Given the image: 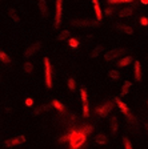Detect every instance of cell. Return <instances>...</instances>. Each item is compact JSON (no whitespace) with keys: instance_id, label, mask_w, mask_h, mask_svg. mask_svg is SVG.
<instances>
[{"instance_id":"d6a6232c","label":"cell","mask_w":148,"mask_h":149,"mask_svg":"<svg viewBox=\"0 0 148 149\" xmlns=\"http://www.w3.org/2000/svg\"><path fill=\"white\" fill-rule=\"evenodd\" d=\"M115 11H116V9H115L114 7H108V8L104 11V13H105L107 16H112V15L115 13Z\"/></svg>"},{"instance_id":"d4e9b609","label":"cell","mask_w":148,"mask_h":149,"mask_svg":"<svg viewBox=\"0 0 148 149\" xmlns=\"http://www.w3.org/2000/svg\"><path fill=\"white\" fill-rule=\"evenodd\" d=\"M133 0H107L108 4L115 6V4H123V3H132Z\"/></svg>"},{"instance_id":"3957f363","label":"cell","mask_w":148,"mask_h":149,"mask_svg":"<svg viewBox=\"0 0 148 149\" xmlns=\"http://www.w3.org/2000/svg\"><path fill=\"white\" fill-rule=\"evenodd\" d=\"M62 17H63V0H56L55 1V24H53L55 28L60 27Z\"/></svg>"},{"instance_id":"ac0fdd59","label":"cell","mask_w":148,"mask_h":149,"mask_svg":"<svg viewBox=\"0 0 148 149\" xmlns=\"http://www.w3.org/2000/svg\"><path fill=\"white\" fill-rule=\"evenodd\" d=\"M111 129H112V133H116L117 129H119V120H117L116 116H112L111 117Z\"/></svg>"},{"instance_id":"d590c367","label":"cell","mask_w":148,"mask_h":149,"mask_svg":"<svg viewBox=\"0 0 148 149\" xmlns=\"http://www.w3.org/2000/svg\"><path fill=\"white\" fill-rule=\"evenodd\" d=\"M49 109H51V105H43L41 111H49Z\"/></svg>"},{"instance_id":"5b68a950","label":"cell","mask_w":148,"mask_h":149,"mask_svg":"<svg viewBox=\"0 0 148 149\" xmlns=\"http://www.w3.org/2000/svg\"><path fill=\"white\" fill-rule=\"evenodd\" d=\"M126 51H127L126 48H115V49H111V51H108L107 53H104V59L107 60V61H112V60H115L116 57L123 55Z\"/></svg>"},{"instance_id":"8fae6325","label":"cell","mask_w":148,"mask_h":149,"mask_svg":"<svg viewBox=\"0 0 148 149\" xmlns=\"http://www.w3.org/2000/svg\"><path fill=\"white\" fill-rule=\"evenodd\" d=\"M133 69H135V79H136V81H142V77H143L142 64H140L139 61H135V64H133Z\"/></svg>"},{"instance_id":"4316f807","label":"cell","mask_w":148,"mask_h":149,"mask_svg":"<svg viewBox=\"0 0 148 149\" xmlns=\"http://www.w3.org/2000/svg\"><path fill=\"white\" fill-rule=\"evenodd\" d=\"M109 77L112 79V80H119V77H120V73L117 71H115V69H112V71H109Z\"/></svg>"},{"instance_id":"83f0119b","label":"cell","mask_w":148,"mask_h":149,"mask_svg":"<svg viewBox=\"0 0 148 149\" xmlns=\"http://www.w3.org/2000/svg\"><path fill=\"white\" fill-rule=\"evenodd\" d=\"M23 68H24V71L27 72V73H32V71H34V64H32V63H25Z\"/></svg>"},{"instance_id":"836d02e7","label":"cell","mask_w":148,"mask_h":149,"mask_svg":"<svg viewBox=\"0 0 148 149\" xmlns=\"http://www.w3.org/2000/svg\"><path fill=\"white\" fill-rule=\"evenodd\" d=\"M140 24H142V25H144V27L148 24V19L145 17V16H143V17L140 19Z\"/></svg>"},{"instance_id":"1f68e13d","label":"cell","mask_w":148,"mask_h":149,"mask_svg":"<svg viewBox=\"0 0 148 149\" xmlns=\"http://www.w3.org/2000/svg\"><path fill=\"white\" fill-rule=\"evenodd\" d=\"M68 43H69V45L71 47H74V48H76V47H79V40H77V39H74V37H72V39H69V41H68Z\"/></svg>"},{"instance_id":"e575fe53","label":"cell","mask_w":148,"mask_h":149,"mask_svg":"<svg viewBox=\"0 0 148 149\" xmlns=\"http://www.w3.org/2000/svg\"><path fill=\"white\" fill-rule=\"evenodd\" d=\"M25 105L32 107V105H34V100H32V99H27V100H25Z\"/></svg>"},{"instance_id":"8d00e7d4","label":"cell","mask_w":148,"mask_h":149,"mask_svg":"<svg viewBox=\"0 0 148 149\" xmlns=\"http://www.w3.org/2000/svg\"><path fill=\"white\" fill-rule=\"evenodd\" d=\"M40 112H41V108H37V109H35L34 111V115H39Z\"/></svg>"},{"instance_id":"cb8c5ba5","label":"cell","mask_w":148,"mask_h":149,"mask_svg":"<svg viewBox=\"0 0 148 149\" xmlns=\"http://www.w3.org/2000/svg\"><path fill=\"white\" fill-rule=\"evenodd\" d=\"M52 107H55V108L58 109V111H60V112H64L65 111V107L63 105L59 100H53V101H52Z\"/></svg>"},{"instance_id":"277c9868","label":"cell","mask_w":148,"mask_h":149,"mask_svg":"<svg viewBox=\"0 0 148 149\" xmlns=\"http://www.w3.org/2000/svg\"><path fill=\"white\" fill-rule=\"evenodd\" d=\"M71 24L76 28H91V27H97L102 23H99L97 20H71Z\"/></svg>"},{"instance_id":"52a82bcc","label":"cell","mask_w":148,"mask_h":149,"mask_svg":"<svg viewBox=\"0 0 148 149\" xmlns=\"http://www.w3.org/2000/svg\"><path fill=\"white\" fill-rule=\"evenodd\" d=\"M80 99L81 104H83V116L88 117L90 116V104H88V96H87L86 89H80Z\"/></svg>"},{"instance_id":"7c38bea8","label":"cell","mask_w":148,"mask_h":149,"mask_svg":"<svg viewBox=\"0 0 148 149\" xmlns=\"http://www.w3.org/2000/svg\"><path fill=\"white\" fill-rule=\"evenodd\" d=\"M115 102H116V105L119 107V109H120V112H121V113H123L124 116H127V115H128V113H130V109H128V107L126 105V102H123L120 99H119V97H116V99H115Z\"/></svg>"},{"instance_id":"f35d334b","label":"cell","mask_w":148,"mask_h":149,"mask_svg":"<svg viewBox=\"0 0 148 149\" xmlns=\"http://www.w3.org/2000/svg\"><path fill=\"white\" fill-rule=\"evenodd\" d=\"M140 1H142V3L144 4V6H145V4H148V0H140Z\"/></svg>"},{"instance_id":"ffe728a7","label":"cell","mask_w":148,"mask_h":149,"mask_svg":"<svg viewBox=\"0 0 148 149\" xmlns=\"http://www.w3.org/2000/svg\"><path fill=\"white\" fill-rule=\"evenodd\" d=\"M71 36V32L67 31V29H64V31H62L58 35V40L59 41H63V40H68V37Z\"/></svg>"},{"instance_id":"9c48e42d","label":"cell","mask_w":148,"mask_h":149,"mask_svg":"<svg viewBox=\"0 0 148 149\" xmlns=\"http://www.w3.org/2000/svg\"><path fill=\"white\" fill-rule=\"evenodd\" d=\"M41 48V43L40 41H36L35 44H32V45H29L27 48V49L24 51V57L25 59H28V57H31V56H34L35 53L37 52V51Z\"/></svg>"},{"instance_id":"7402d4cb","label":"cell","mask_w":148,"mask_h":149,"mask_svg":"<svg viewBox=\"0 0 148 149\" xmlns=\"http://www.w3.org/2000/svg\"><path fill=\"white\" fill-rule=\"evenodd\" d=\"M8 15H9V17L12 19L13 22L16 23V24H18L19 22H20V19H19V16H18V13H16V11L15 9H12V8H9L8 9Z\"/></svg>"},{"instance_id":"4dcf8cb0","label":"cell","mask_w":148,"mask_h":149,"mask_svg":"<svg viewBox=\"0 0 148 149\" xmlns=\"http://www.w3.org/2000/svg\"><path fill=\"white\" fill-rule=\"evenodd\" d=\"M67 121H68V124H69V123L76 121V115H75L74 112H69V113L67 115Z\"/></svg>"},{"instance_id":"4fadbf2b","label":"cell","mask_w":148,"mask_h":149,"mask_svg":"<svg viewBox=\"0 0 148 149\" xmlns=\"http://www.w3.org/2000/svg\"><path fill=\"white\" fill-rule=\"evenodd\" d=\"M132 13H133V8H132V7H124V8H121L120 11H119V13H117V15L120 16V17H130Z\"/></svg>"},{"instance_id":"7a4b0ae2","label":"cell","mask_w":148,"mask_h":149,"mask_svg":"<svg viewBox=\"0 0 148 149\" xmlns=\"http://www.w3.org/2000/svg\"><path fill=\"white\" fill-rule=\"evenodd\" d=\"M44 81H46L47 89L52 88V68L48 57H44Z\"/></svg>"},{"instance_id":"5bb4252c","label":"cell","mask_w":148,"mask_h":149,"mask_svg":"<svg viewBox=\"0 0 148 149\" xmlns=\"http://www.w3.org/2000/svg\"><path fill=\"white\" fill-rule=\"evenodd\" d=\"M37 7L40 9V12L43 16L48 15V7H47V0H39L37 1Z\"/></svg>"},{"instance_id":"44dd1931","label":"cell","mask_w":148,"mask_h":149,"mask_svg":"<svg viewBox=\"0 0 148 149\" xmlns=\"http://www.w3.org/2000/svg\"><path fill=\"white\" fill-rule=\"evenodd\" d=\"M103 52V45H100V44H99V45H96L95 48H93L92 49V52H91V57H97L99 55H100V53Z\"/></svg>"},{"instance_id":"2e32d148","label":"cell","mask_w":148,"mask_h":149,"mask_svg":"<svg viewBox=\"0 0 148 149\" xmlns=\"http://www.w3.org/2000/svg\"><path fill=\"white\" fill-rule=\"evenodd\" d=\"M95 143L97 144V145H104V144L108 143V139H107V136H105L104 133H99L97 136H96V139H95Z\"/></svg>"},{"instance_id":"6da1fadb","label":"cell","mask_w":148,"mask_h":149,"mask_svg":"<svg viewBox=\"0 0 148 149\" xmlns=\"http://www.w3.org/2000/svg\"><path fill=\"white\" fill-rule=\"evenodd\" d=\"M87 134L83 133L80 129H75L71 133H68V143L71 145L72 149H79L86 144Z\"/></svg>"},{"instance_id":"ba28073f","label":"cell","mask_w":148,"mask_h":149,"mask_svg":"<svg viewBox=\"0 0 148 149\" xmlns=\"http://www.w3.org/2000/svg\"><path fill=\"white\" fill-rule=\"evenodd\" d=\"M25 143V136L20 134V136H16L13 139H9L7 140L6 143H4V146L6 148H11V146H16V145H20V144Z\"/></svg>"},{"instance_id":"8992f818","label":"cell","mask_w":148,"mask_h":149,"mask_svg":"<svg viewBox=\"0 0 148 149\" xmlns=\"http://www.w3.org/2000/svg\"><path fill=\"white\" fill-rule=\"evenodd\" d=\"M112 108H114L112 101H107V102H104L103 105H100V107H97V108H96V113H97L100 117H105V116H107L108 113L112 111Z\"/></svg>"},{"instance_id":"d6986e66","label":"cell","mask_w":148,"mask_h":149,"mask_svg":"<svg viewBox=\"0 0 148 149\" xmlns=\"http://www.w3.org/2000/svg\"><path fill=\"white\" fill-rule=\"evenodd\" d=\"M131 87H132V84H131L130 81H124L123 88H121V96H127L131 91Z\"/></svg>"},{"instance_id":"f1b7e54d","label":"cell","mask_w":148,"mask_h":149,"mask_svg":"<svg viewBox=\"0 0 148 149\" xmlns=\"http://www.w3.org/2000/svg\"><path fill=\"white\" fill-rule=\"evenodd\" d=\"M68 88H69L71 91L76 89V81H75V79H72V77L68 79Z\"/></svg>"},{"instance_id":"e0dca14e","label":"cell","mask_w":148,"mask_h":149,"mask_svg":"<svg viewBox=\"0 0 148 149\" xmlns=\"http://www.w3.org/2000/svg\"><path fill=\"white\" fill-rule=\"evenodd\" d=\"M93 9H95V13H96V20H97L99 23H102L103 22V12H102V8H100V4H95Z\"/></svg>"},{"instance_id":"484cf974","label":"cell","mask_w":148,"mask_h":149,"mask_svg":"<svg viewBox=\"0 0 148 149\" xmlns=\"http://www.w3.org/2000/svg\"><path fill=\"white\" fill-rule=\"evenodd\" d=\"M79 129H80L83 133H86V134L92 133V132H93V127H92V125H84L83 128H79Z\"/></svg>"},{"instance_id":"f546056e","label":"cell","mask_w":148,"mask_h":149,"mask_svg":"<svg viewBox=\"0 0 148 149\" xmlns=\"http://www.w3.org/2000/svg\"><path fill=\"white\" fill-rule=\"evenodd\" d=\"M123 143H124V148H126V149H133L132 143H131L127 137H123Z\"/></svg>"},{"instance_id":"74e56055","label":"cell","mask_w":148,"mask_h":149,"mask_svg":"<svg viewBox=\"0 0 148 149\" xmlns=\"http://www.w3.org/2000/svg\"><path fill=\"white\" fill-rule=\"evenodd\" d=\"M91 1L93 3V6H95V4H99V0H91Z\"/></svg>"},{"instance_id":"9a60e30c","label":"cell","mask_w":148,"mask_h":149,"mask_svg":"<svg viewBox=\"0 0 148 149\" xmlns=\"http://www.w3.org/2000/svg\"><path fill=\"white\" fill-rule=\"evenodd\" d=\"M132 61H133V57H132V56H126V57H123V59H120L119 61H117V65L123 68V67H127V65L132 64Z\"/></svg>"},{"instance_id":"30bf717a","label":"cell","mask_w":148,"mask_h":149,"mask_svg":"<svg viewBox=\"0 0 148 149\" xmlns=\"http://www.w3.org/2000/svg\"><path fill=\"white\" fill-rule=\"evenodd\" d=\"M115 28H116L119 32H123V33H127V35H133V28L130 27V25L116 23V24H115Z\"/></svg>"},{"instance_id":"603a6c76","label":"cell","mask_w":148,"mask_h":149,"mask_svg":"<svg viewBox=\"0 0 148 149\" xmlns=\"http://www.w3.org/2000/svg\"><path fill=\"white\" fill-rule=\"evenodd\" d=\"M0 61H3L4 64H9V63H11V59H9V56L7 55L4 51H0Z\"/></svg>"}]
</instances>
